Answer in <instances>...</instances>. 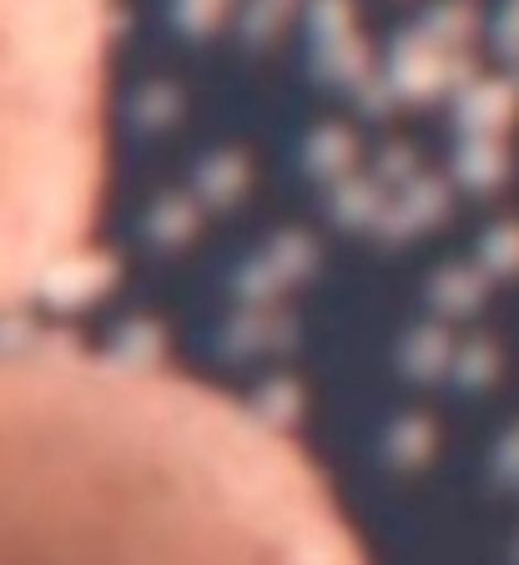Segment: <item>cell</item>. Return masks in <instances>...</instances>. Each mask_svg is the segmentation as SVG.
<instances>
[{
    "label": "cell",
    "mask_w": 519,
    "mask_h": 565,
    "mask_svg": "<svg viewBox=\"0 0 519 565\" xmlns=\"http://www.w3.org/2000/svg\"><path fill=\"white\" fill-rule=\"evenodd\" d=\"M0 565H368L338 494L233 394L117 359L0 349Z\"/></svg>",
    "instance_id": "6da1fadb"
},
{
    "label": "cell",
    "mask_w": 519,
    "mask_h": 565,
    "mask_svg": "<svg viewBox=\"0 0 519 565\" xmlns=\"http://www.w3.org/2000/svg\"><path fill=\"white\" fill-rule=\"evenodd\" d=\"M117 0H0V308L91 247L111 167Z\"/></svg>",
    "instance_id": "7a4b0ae2"
}]
</instances>
